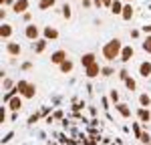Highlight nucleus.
<instances>
[{"mask_svg": "<svg viewBox=\"0 0 151 145\" xmlns=\"http://www.w3.org/2000/svg\"><path fill=\"white\" fill-rule=\"evenodd\" d=\"M123 47H125V45L121 42V38H111V40H107V42L103 45V48H101V57L111 65L113 60H117L119 57H121Z\"/></svg>", "mask_w": 151, "mask_h": 145, "instance_id": "1", "label": "nucleus"}, {"mask_svg": "<svg viewBox=\"0 0 151 145\" xmlns=\"http://www.w3.org/2000/svg\"><path fill=\"white\" fill-rule=\"evenodd\" d=\"M16 89H18L22 99H35V95H36V85L30 83V81H24V79L16 83Z\"/></svg>", "mask_w": 151, "mask_h": 145, "instance_id": "2", "label": "nucleus"}, {"mask_svg": "<svg viewBox=\"0 0 151 145\" xmlns=\"http://www.w3.org/2000/svg\"><path fill=\"white\" fill-rule=\"evenodd\" d=\"M24 36H26L30 42H35V40H38V38H42V28H40L38 24H35V22H28L26 26H24Z\"/></svg>", "mask_w": 151, "mask_h": 145, "instance_id": "3", "label": "nucleus"}, {"mask_svg": "<svg viewBox=\"0 0 151 145\" xmlns=\"http://www.w3.org/2000/svg\"><path fill=\"white\" fill-rule=\"evenodd\" d=\"M69 59V55H67V50H65V48H58V50H55V52H52V55H50V62H52V65H63V62H65V60Z\"/></svg>", "mask_w": 151, "mask_h": 145, "instance_id": "4", "label": "nucleus"}, {"mask_svg": "<svg viewBox=\"0 0 151 145\" xmlns=\"http://www.w3.org/2000/svg\"><path fill=\"white\" fill-rule=\"evenodd\" d=\"M133 57H135V48L131 47V45H125V47H123V50H121V57H119V60H121L123 65H127V62L133 59Z\"/></svg>", "mask_w": 151, "mask_h": 145, "instance_id": "5", "label": "nucleus"}, {"mask_svg": "<svg viewBox=\"0 0 151 145\" xmlns=\"http://www.w3.org/2000/svg\"><path fill=\"white\" fill-rule=\"evenodd\" d=\"M42 38H47V40H58V30L55 28V26H50V24H47V26H42Z\"/></svg>", "mask_w": 151, "mask_h": 145, "instance_id": "6", "label": "nucleus"}, {"mask_svg": "<svg viewBox=\"0 0 151 145\" xmlns=\"http://www.w3.org/2000/svg\"><path fill=\"white\" fill-rule=\"evenodd\" d=\"M20 52H22V47L18 42H14V40L6 42V55L8 57H20Z\"/></svg>", "mask_w": 151, "mask_h": 145, "instance_id": "7", "label": "nucleus"}, {"mask_svg": "<svg viewBox=\"0 0 151 145\" xmlns=\"http://www.w3.org/2000/svg\"><path fill=\"white\" fill-rule=\"evenodd\" d=\"M28 6H30V2H28V0H16V2H14V6H12V12L22 16L24 12H28Z\"/></svg>", "mask_w": 151, "mask_h": 145, "instance_id": "8", "label": "nucleus"}, {"mask_svg": "<svg viewBox=\"0 0 151 145\" xmlns=\"http://www.w3.org/2000/svg\"><path fill=\"white\" fill-rule=\"evenodd\" d=\"M101 69H103V67H101L99 62H95V65H91V67L85 69V77H87V79H97V77L101 75Z\"/></svg>", "mask_w": 151, "mask_h": 145, "instance_id": "9", "label": "nucleus"}, {"mask_svg": "<svg viewBox=\"0 0 151 145\" xmlns=\"http://www.w3.org/2000/svg\"><path fill=\"white\" fill-rule=\"evenodd\" d=\"M6 107L10 109L12 113H18V111H20V109H22V97H20V95L12 97L10 101H8V103H6Z\"/></svg>", "mask_w": 151, "mask_h": 145, "instance_id": "10", "label": "nucleus"}, {"mask_svg": "<svg viewBox=\"0 0 151 145\" xmlns=\"http://www.w3.org/2000/svg\"><path fill=\"white\" fill-rule=\"evenodd\" d=\"M135 115H137V119H139L141 123H149V121H151V109H147V107H139Z\"/></svg>", "mask_w": 151, "mask_h": 145, "instance_id": "11", "label": "nucleus"}, {"mask_svg": "<svg viewBox=\"0 0 151 145\" xmlns=\"http://www.w3.org/2000/svg\"><path fill=\"white\" fill-rule=\"evenodd\" d=\"M97 62V55L95 52H85L81 57V65H83V69H87V67H91V65H95Z\"/></svg>", "mask_w": 151, "mask_h": 145, "instance_id": "12", "label": "nucleus"}, {"mask_svg": "<svg viewBox=\"0 0 151 145\" xmlns=\"http://www.w3.org/2000/svg\"><path fill=\"white\" fill-rule=\"evenodd\" d=\"M115 111L123 117V119H129L131 117V107H129L127 103H117L115 105Z\"/></svg>", "mask_w": 151, "mask_h": 145, "instance_id": "13", "label": "nucleus"}, {"mask_svg": "<svg viewBox=\"0 0 151 145\" xmlns=\"http://www.w3.org/2000/svg\"><path fill=\"white\" fill-rule=\"evenodd\" d=\"M139 77H143V79H151V62L149 60L139 62Z\"/></svg>", "mask_w": 151, "mask_h": 145, "instance_id": "14", "label": "nucleus"}, {"mask_svg": "<svg viewBox=\"0 0 151 145\" xmlns=\"http://www.w3.org/2000/svg\"><path fill=\"white\" fill-rule=\"evenodd\" d=\"M47 45H48L47 38H38V40H35V42H32V50H35L36 55H40V52H45Z\"/></svg>", "mask_w": 151, "mask_h": 145, "instance_id": "15", "label": "nucleus"}, {"mask_svg": "<svg viewBox=\"0 0 151 145\" xmlns=\"http://www.w3.org/2000/svg\"><path fill=\"white\" fill-rule=\"evenodd\" d=\"M133 16H135V10H133V4H131V2H127V4L123 6V14H121V18L129 22V20H131Z\"/></svg>", "mask_w": 151, "mask_h": 145, "instance_id": "16", "label": "nucleus"}, {"mask_svg": "<svg viewBox=\"0 0 151 145\" xmlns=\"http://www.w3.org/2000/svg\"><path fill=\"white\" fill-rule=\"evenodd\" d=\"M12 32H14V30H12L10 24H8V22H2V26H0V36H2V40H8V38L12 36Z\"/></svg>", "mask_w": 151, "mask_h": 145, "instance_id": "17", "label": "nucleus"}, {"mask_svg": "<svg viewBox=\"0 0 151 145\" xmlns=\"http://www.w3.org/2000/svg\"><path fill=\"white\" fill-rule=\"evenodd\" d=\"M123 6H125L123 0H113V4H111L109 10L113 12V14H117V16H121V14H123Z\"/></svg>", "mask_w": 151, "mask_h": 145, "instance_id": "18", "label": "nucleus"}, {"mask_svg": "<svg viewBox=\"0 0 151 145\" xmlns=\"http://www.w3.org/2000/svg\"><path fill=\"white\" fill-rule=\"evenodd\" d=\"M73 69H75V62L70 59H67L63 65H58V71L60 72H65V75H69V72H73Z\"/></svg>", "mask_w": 151, "mask_h": 145, "instance_id": "19", "label": "nucleus"}, {"mask_svg": "<svg viewBox=\"0 0 151 145\" xmlns=\"http://www.w3.org/2000/svg\"><path fill=\"white\" fill-rule=\"evenodd\" d=\"M137 101H139V107L151 109V95H147V93H141V95L137 97Z\"/></svg>", "mask_w": 151, "mask_h": 145, "instance_id": "20", "label": "nucleus"}, {"mask_svg": "<svg viewBox=\"0 0 151 145\" xmlns=\"http://www.w3.org/2000/svg\"><path fill=\"white\" fill-rule=\"evenodd\" d=\"M57 4V0H38V10H48Z\"/></svg>", "mask_w": 151, "mask_h": 145, "instance_id": "21", "label": "nucleus"}, {"mask_svg": "<svg viewBox=\"0 0 151 145\" xmlns=\"http://www.w3.org/2000/svg\"><path fill=\"white\" fill-rule=\"evenodd\" d=\"M60 14H63V18H67V20H69L70 16H73V6L65 2V4L60 6Z\"/></svg>", "mask_w": 151, "mask_h": 145, "instance_id": "22", "label": "nucleus"}, {"mask_svg": "<svg viewBox=\"0 0 151 145\" xmlns=\"http://www.w3.org/2000/svg\"><path fill=\"white\" fill-rule=\"evenodd\" d=\"M14 87H16V85H14L12 79H8V77H4V79H2V91H4V93H6V91H10V89H14Z\"/></svg>", "mask_w": 151, "mask_h": 145, "instance_id": "23", "label": "nucleus"}, {"mask_svg": "<svg viewBox=\"0 0 151 145\" xmlns=\"http://www.w3.org/2000/svg\"><path fill=\"white\" fill-rule=\"evenodd\" d=\"M115 75V69L111 67V65H105L103 69H101V77H105V79H109V77H113Z\"/></svg>", "mask_w": 151, "mask_h": 145, "instance_id": "24", "label": "nucleus"}, {"mask_svg": "<svg viewBox=\"0 0 151 145\" xmlns=\"http://www.w3.org/2000/svg\"><path fill=\"white\" fill-rule=\"evenodd\" d=\"M141 48H143L147 55H151V34L145 36V40H141Z\"/></svg>", "mask_w": 151, "mask_h": 145, "instance_id": "25", "label": "nucleus"}, {"mask_svg": "<svg viewBox=\"0 0 151 145\" xmlns=\"http://www.w3.org/2000/svg\"><path fill=\"white\" fill-rule=\"evenodd\" d=\"M125 87H127V91H129V93H133V91L137 89V81H135L133 77H129L127 81H125Z\"/></svg>", "mask_w": 151, "mask_h": 145, "instance_id": "26", "label": "nucleus"}, {"mask_svg": "<svg viewBox=\"0 0 151 145\" xmlns=\"http://www.w3.org/2000/svg\"><path fill=\"white\" fill-rule=\"evenodd\" d=\"M117 77H119V79H121V81L125 83V81H127V79L131 77V75H129V71L125 69V67H123V69H119V71H117Z\"/></svg>", "mask_w": 151, "mask_h": 145, "instance_id": "27", "label": "nucleus"}, {"mask_svg": "<svg viewBox=\"0 0 151 145\" xmlns=\"http://www.w3.org/2000/svg\"><path fill=\"white\" fill-rule=\"evenodd\" d=\"M83 109H85V103H81L79 99H73V111L79 113V111H83Z\"/></svg>", "mask_w": 151, "mask_h": 145, "instance_id": "28", "label": "nucleus"}, {"mask_svg": "<svg viewBox=\"0 0 151 145\" xmlns=\"http://www.w3.org/2000/svg\"><path fill=\"white\" fill-rule=\"evenodd\" d=\"M139 141H141L143 145H149V143H151V135H149V131H143V133H141Z\"/></svg>", "mask_w": 151, "mask_h": 145, "instance_id": "29", "label": "nucleus"}, {"mask_svg": "<svg viewBox=\"0 0 151 145\" xmlns=\"http://www.w3.org/2000/svg\"><path fill=\"white\" fill-rule=\"evenodd\" d=\"M40 117H42V115H40V111H38V113H32V115L28 117V121H26V123H28V125H35L36 121H40Z\"/></svg>", "mask_w": 151, "mask_h": 145, "instance_id": "30", "label": "nucleus"}, {"mask_svg": "<svg viewBox=\"0 0 151 145\" xmlns=\"http://www.w3.org/2000/svg\"><path fill=\"white\" fill-rule=\"evenodd\" d=\"M109 99H111V103H113V105H117V103H119V91L113 89V91L109 93Z\"/></svg>", "mask_w": 151, "mask_h": 145, "instance_id": "31", "label": "nucleus"}, {"mask_svg": "<svg viewBox=\"0 0 151 145\" xmlns=\"http://www.w3.org/2000/svg\"><path fill=\"white\" fill-rule=\"evenodd\" d=\"M20 71H32V62H30V60H24L22 65H20Z\"/></svg>", "mask_w": 151, "mask_h": 145, "instance_id": "32", "label": "nucleus"}, {"mask_svg": "<svg viewBox=\"0 0 151 145\" xmlns=\"http://www.w3.org/2000/svg\"><path fill=\"white\" fill-rule=\"evenodd\" d=\"M52 117H55V121H63L65 119V113H63V111H60V109H57V111H52Z\"/></svg>", "mask_w": 151, "mask_h": 145, "instance_id": "33", "label": "nucleus"}, {"mask_svg": "<svg viewBox=\"0 0 151 145\" xmlns=\"http://www.w3.org/2000/svg\"><path fill=\"white\" fill-rule=\"evenodd\" d=\"M133 133H135V137H137V139H139V137H141V133H143V131H141L139 123H133Z\"/></svg>", "mask_w": 151, "mask_h": 145, "instance_id": "34", "label": "nucleus"}, {"mask_svg": "<svg viewBox=\"0 0 151 145\" xmlns=\"http://www.w3.org/2000/svg\"><path fill=\"white\" fill-rule=\"evenodd\" d=\"M12 137H14V133H12V131H8L6 135H4V137H2V145H6V143H8V141L12 139Z\"/></svg>", "mask_w": 151, "mask_h": 145, "instance_id": "35", "label": "nucleus"}, {"mask_svg": "<svg viewBox=\"0 0 151 145\" xmlns=\"http://www.w3.org/2000/svg\"><path fill=\"white\" fill-rule=\"evenodd\" d=\"M14 2H16V0H0V4H2V6H8V8L14 6Z\"/></svg>", "mask_w": 151, "mask_h": 145, "instance_id": "36", "label": "nucleus"}, {"mask_svg": "<svg viewBox=\"0 0 151 145\" xmlns=\"http://www.w3.org/2000/svg\"><path fill=\"white\" fill-rule=\"evenodd\" d=\"M0 123H6V107L0 109Z\"/></svg>", "mask_w": 151, "mask_h": 145, "instance_id": "37", "label": "nucleus"}, {"mask_svg": "<svg viewBox=\"0 0 151 145\" xmlns=\"http://www.w3.org/2000/svg\"><path fill=\"white\" fill-rule=\"evenodd\" d=\"M83 8H93V0H81Z\"/></svg>", "mask_w": 151, "mask_h": 145, "instance_id": "38", "label": "nucleus"}, {"mask_svg": "<svg viewBox=\"0 0 151 145\" xmlns=\"http://www.w3.org/2000/svg\"><path fill=\"white\" fill-rule=\"evenodd\" d=\"M22 20H24V22H32V14H30V12H24Z\"/></svg>", "mask_w": 151, "mask_h": 145, "instance_id": "39", "label": "nucleus"}, {"mask_svg": "<svg viewBox=\"0 0 151 145\" xmlns=\"http://www.w3.org/2000/svg\"><path fill=\"white\" fill-rule=\"evenodd\" d=\"M141 32H145V34H151V24H143V26H141Z\"/></svg>", "mask_w": 151, "mask_h": 145, "instance_id": "40", "label": "nucleus"}, {"mask_svg": "<svg viewBox=\"0 0 151 145\" xmlns=\"http://www.w3.org/2000/svg\"><path fill=\"white\" fill-rule=\"evenodd\" d=\"M109 101H111V99H107V97H103V99H101V103H103V109H109Z\"/></svg>", "mask_w": 151, "mask_h": 145, "instance_id": "41", "label": "nucleus"}, {"mask_svg": "<svg viewBox=\"0 0 151 145\" xmlns=\"http://www.w3.org/2000/svg\"><path fill=\"white\" fill-rule=\"evenodd\" d=\"M93 6L95 8H103V0H93Z\"/></svg>", "mask_w": 151, "mask_h": 145, "instance_id": "42", "label": "nucleus"}, {"mask_svg": "<svg viewBox=\"0 0 151 145\" xmlns=\"http://www.w3.org/2000/svg\"><path fill=\"white\" fill-rule=\"evenodd\" d=\"M139 34H141V30H137V28L131 30V38H139Z\"/></svg>", "mask_w": 151, "mask_h": 145, "instance_id": "43", "label": "nucleus"}, {"mask_svg": "<svg viewBox=\"0 0 151 145\" xmlns=\"http://www.w3.org/2000/svg\"><path fill=\"white\" fill-rule=\"evenodd\" d=\"M111 4H113V0H103V8H111Z\"/></svg>", "mask_w": 151, "mask_h": 145, "instance_id": "44", "label": "nucleus"}, {"mask_svg": "<svg viewBox=\"0 0 151 145\" xmlns=\"http://www.w3.org/2000/svg\"><path fill=\"white\" fill-rule=\"evenodd\" d=\"M4 18H6V10L2 8V10H0V20H4Z\"/></svg>", "mask_w": 151, "mask_h": 145, "instance_id": "45", "label": "nucleus"}, {"mask_svg": "<svg viewBox=\"0 0 151 145\" xmlns=\"http://www.w3.org/2000/svg\"><path fill=\"white\" fill-rule=\"evenodd\" d=\"M16 117H18V113H12L10 111V121H16Z\"/></svg>", "mask_w": 151, "mask_h": 145, "instance_id": "46", "label": "nucleus"}, {"mask_svg": "<svg viewBox=\"0 0 151 145\" xmlns=\"http://www.w3.org/2000/svg\"><path fill=\"white\" fill-rule=\"evenodd\" d=\"M123 2H125V4H127V2H133V0H123Z\"/></svg>", "mask_w": 151, "mask_h": 145, "instance_id": "47", "label": "nucleus"}, {"mask_svg": "<svg viewBox=\"0 0 151 145\" xmlns=\"http://www.w3.org/2000/svg\"><path fill=\"white\" fill-rule=\"evenodd\" d=\"M48 145H58V143H48Z\"/></svg>", "mask_w": 151, "mask_h": 145, "instance_id": "48", "label": "nucleus"}, {"mask_svg": "<svg viewBox=\"0 0 151 145\" xmlns=\"http://www.w3.org/2000/svg\"><path fill=\"white\" fill-rule=\"evenodd\" d=\"M149 145H151V143H149Z\"/></svg>", "mask_w": 151, "mask_h": 145, "instance_id": "49", "label": "nucleus"}]
</instances>
